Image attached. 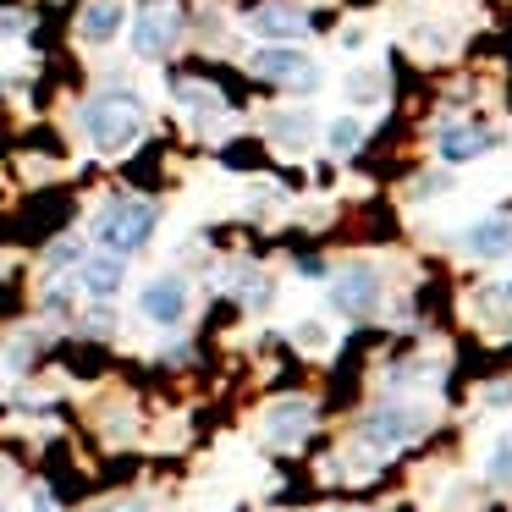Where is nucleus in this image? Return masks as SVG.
Instances as JSON below:
<instances>
[{
  "label": "nucleus",
  "mask_w": 512,
  "mask_h": 512,
  "mask_svg": "<svg viewBox=\"0 0 512 512\" xmlns=\"http://www.w3.org/2000/svg\"><path fill=\"white\" fill-rule=\"evenodd\" d=\"M122 23H127L122 0H89V6H83V23H78V34L89 39V45H111V39L122 34Z\"/></svg>",
  "instance_id": "nucleus-8"
},
{
  "label": "nucleus",
  "mask_w": 512,
  "mask_h": 512,
  "mask_svg": "<svg viewBox=\"0 0 512 512\" xmlns=\"http://www.w3.org/2000/svg\"><path fill=\"white\" fill-rule=\"evenodd\" d=\"M248 67H254L259 78H276V83H287V89H298V94L320 89V67H314L309 50H298V45H265V50H254Z\"/></svg>",
  "instance_id": "nucleus-4"
},
{
  "label": "nucleus",
  "mask_w": 512,
  "mask_h": 512,
  "mask_svg": "<svg viewBox=\"0 0 512 512\" xmlns=\"http://www.w3.org/2000/svg\"><path fill=\"white\" fill-rule=\"evenodd\" d=\"M375 298H380V270L375 265H347L331 276V303L342 314H364Z\"/></svg>",
  "instance_id": "nucleus-6"
},
{
  "label": "nucleus",
  "mask_w": 512,
  "mask_h": 512,
  "mask_svg": "<svg viewBox=\"0 0 512 512\" xmlns=\"http://www.w3.org/2000/svg\"><path fill=\"white\" fill-rule=\"evenodd\" d=\"M83 133L100 155H122L144 138V100L127 89H105L100 100L83 105Z\"/></svg>",
  "instance_id": "nucleus-1"
},
{
  "label": "nucleus",
  "mask_w": 512,
  "mask_h": 512,
  "mask_svg": "<svg viewBox=\"0 0 512 512\" xmlns=\"http://www.w3.org/2000/svg\"><path fill=\"white\" fill-rule=\"evenodd\" d=\"M78 259H83V243H78V237H61V243H50L45 265L50 270H67V265H78Z\"/></svg>",
  "instance_id": "nucleus-18"
},
{
  "label": "nucleus",
  "mask_w": 512,
  "mask_h": 512,
  "mask_svg": "<svg viewBox=\"0 0 512 512\" xmlns=\"http://www.w3.org/2000/svg\"><path fill=\"white\" fill-rule=\"evenodd\" d=\"M138 309H144V320H155V325H182V314H188V281L182 276H155L144 292H138Z\"/></svg>",
  "instance_id": "nucleus-5"
},
{
  "label": "nucleus",
  "mask_w": 512,
  "mask_h": 512,
  "mask_svg": "<svg viewBox=\"0 0 512 512\" xmlns=\"http://www.w3.org/2000/svg\"><path fill=\"white\" fill-rule=\"evenodd\" d=\"M34 512H61V507H56V496H50V490H34Z\"/></svg>",
  "instance_id": "nucleus-20"
},
{
  "label": "nucleus",
  "mask_w": 512,
  "mask_h": 512,
  "mask_svg": "<svg viewBox=\"0 0 512 512\" xmlns=\"http://www.w3.org/2000/svg\"><path fill=\"white\" fill-rule=\"evenodd\" d=\"M490 479H496V485H512V435L496 441V452H490Z\"/></svg>",
  "instance_id": "nucleus-19"
},
{
  "label": "nucleus",
  "mask_w": 512,
  "mask_h": 512,
  "mask_svg": "<svg viewBox=\"0 0 512 512\" xmlns=\"http://www.w3.org/2000/svg\"><path fill=\"white\" fill-rule=\"evenodd\" d=\"M270 138H276L281 149H292V155H303V149H309V116L303 111H276L270 116Z\"/></svg>",
  "instance_id": "nucleus-14"
},
{
  "label": "nucleus",
  "mask_w": 512,
  "mask_h": 512,
  "mask_svg": "<svg viewBox=\"0 0 512 512\" xmlns=\"http://www.w3.org/2000/svg\"><path fill=\"white\" fill-rule=\"evenodd\" d=\"M28 28V17H0V34H23Z\"/></svg>",
  "instance_id": "nucleus-21"
},
{
  "label": "nucleus",
  "mask_w": 512,
  "mask_h": 512,
  "mask_svg": "<svg viewBox=\"0 0 512 512\" xmlns=\"http://www.w3.org/2000/svg\"><path fill=\"white\" fill-rule=\"evenodd\" d=\"M177 34H182V12L171 0H144L133 17V50L144 61H166L177 50Z\"/></svg>",
  "instance_id": "nucleus-3"
},
{
  "label": "nucleus",
  "mask_w": 512,
  "mask_h": 512,
  "mask_svg": "<svg viewBox=\"0 0 512 512\" xmlns=\"http://www.w3.org/2000/svg\"><path fill=\"white\" fill-rule=\"evenodd\" d=\"M369 441H380V446H402V441H413V435L424 430V419L413 408H402V402H386V408H375L369 413Z\"/></svg>",
  "instance_id": "nucleus-7"
},
{
  "label": "nucleus",
  "mask_w": 512,
  "mask_h": 512,
  "mask_svg": "<svg viewBox=\"0 0 512 512\" xmlns=\"http://www.w3.org/2000/svg\"><path fill=\"white\" fill-rule=\"evenodd\" d=\"M512 248V215H485L468 226V254L474 259H501Z\"/></svg>",
  "instance_id": "nucleus-9"
},
{
  "label": "nucleus",
  "mask_w": 512,
  "mask_h": 512,
  "mask_svg": "<svg viewBox=\"0 0 512 512\" xmlns=\"http://www.w3.org/2000/svg\"><path fill=\"white\" fill-rule=\"evenodd\" d=\"M380 89H386L380 72H358V78H347V94H353L358 105H380Z\"/></svg>",
  "instance_id": "nucleus-17"
},
{
  "label": "nucleus",
  "mask_w": 512,
  "mask_h": 512,
  "mask_svg": "<svg viewBox=\"0 0 512 512\" xmlns=\"http://www.w3.org/2000/svg\"><path fill=\"white\" fill-rule=\"evenodd\" d=\"M100 512H149L144 501H122V507H100Z\"/></svg>",
  "instance_id": "nucleus-22"
},
{
  "label": "nucleus",
  "mask_w": 512,
  "mask_h": 512,
  "mask_svg": "<svg viewBox=\"0 0 512 512\" xmlns=\"http://www.w3.org/2000/svg\"><path fill=\"white\" fill-rule=\"evenodd\" d=\"M325 144H331V155H353V149L364 144V127H358L353 116H336V122L325 127Z\"/></svg>",
  "instance_id": "nucleus-15"
},
{
  "label": "nucleus",
  "mask_w": 512,
  "mask_h": 512,
  "mask_svg": "<svg viewBox=\"0 0 512 512\" xmlns=\"http://www.w3.org/2000/svg\"><path fill=\"white\" fill-rule=\"evenodd\" d=\"M309 424H314V408L303 397L298 402H276V408H270V435H276V441H298Z\"/></svg>",
  "instance_id": "nucleus-13"
},
{
  "label": "nucleus",
  "mask_w": 512,
  "mask_h": 512,
  "mask_svg": "<svg viewBox=\"0 0 512 512\" xmlns=\"http://www.w3.org/2000/svg\"><path fill=\"white\" fill-rule=\"evenodd\" d=\"M435 144H441V155L452 160V166H463V160H474V155H485V149H490V133H485V127H468V122H446Z\"/></svg>",
  "instance_id": "nucleus-11"
},
{
  "label": "nucleus",
  "mask_w": 512,
  "mask_h": 512,
  "mask_svg": "<svg viewBox=\"0 0 512 512\" xmlns=\"http://www.w3.org/2000/svg\"><path fill=\"white\" fill-rule=\"evenodd\" d=\"M155 221H160V210L149 199H116V204H105V215L94 221V237H100L105 254H138V248L155 237Z\"/></svg>",
  "instance_id": "nucleus-2"
},
{
  "label": "nucleus",
  "mask_w": 512,
  "mask_h": 512,
  "mask_svg": "<svg viewBox=\"0 0 512 512\" xmlns=\"http://www.w3.org/2000/svg\"><path fill=\"white\" fill-rule=\"evenodd\" d=\"M177 100H182V105H193L199 116H221V111H226L221 94H215V89H199V83H188V78L177 83Z\"/></svg>",
  "instance_id": "nucleus-16"
},
{
  "label": "nucleus",
  "mask_w": 512,
  "mask_h": 512,
  "mask_svg": "<svg viewBox=\"0 0 512 512\" xmlns=\"http://www.w3.org/2000/svg\"><path fill=\"white\" fill-rule=\"evenodd\" d=\"M83 287H89L94 298H111V292L122 287V254H94V259H83Z\"/></svg>",
  "instance_id": "nucleus-12"
},
{
  "label": "nucleus",
  "mask_w": 512,
  "mask_h": 512,
  "mask_svg": "<svg viewBox=\"0 0 512 512\" xmlns=\"http://www.w3.org/2000/svg\"><path fill=\"white\" fill-rule=\"evenodd\" d=\"M248 23H254V34H259V39H281V45H292V39H298L303 28H309V17H303L298 6H259V12L248 17Z\"/></svg>",
  "instance_id": "nucleus-10"
}]
</instances>
